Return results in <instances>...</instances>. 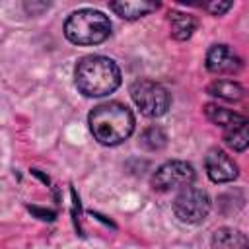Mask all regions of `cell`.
Instances as JSON below:
<instances>
[{"label":"cell","instance_id":"10","mask_svg":"<svg viewBox=\"0 0 249 249\" xmlns=\"http://www.w3.org/2000/svg\"><path fill=\"white\" fill-rule=\"evenodd\" d=\"M212 249H249V239L233 228H220L212 235Z\"/></svg>","mask_w":249,"mask_h":249},{"label":"cell","instance_id":"6","mask_svg":"<svg viewBox=\"0 0 249 249\" xmlns=\"http://www.w3.org/2000/svg\"><path fill=\"white\" fill-rule=\"evenodd\" d=\"M195 181V169L191 163L181 160H171L160 165L152 177V185L156 191H171L189 187Z\"/></svg>","mask_w":249,"mask_h":249},{"label":"cell","instance_id":"16","mask_svg":"<svg viewBox=\"0 0 249 249\" xmlns=\"http://www.w3.org/2000/svg\"><path fill=\"white\" fill-rule=\"evenodd\" d=\"M231 6H233L231 2H208V4H202V8L208 10L212 16H222V14H226Z\"/></svg>","mask_w":249,"mask_h":249},{"label":"cell","instance_id":"12","mask_svg":"<svg viewBox=\"0 0 249 249\" xmlns=\"http://www.w3.org/2000/svg\"><path fill=\"white\" fill-rule=\"evenodd\" d=\"M204 115H206L208 121H212L214 124H220L222 128H226V126H230V124H235V123L247 121L245 115H239V113H235V111H231V109H226V107H220V105H216V103L204 105Z\"/></svg>","mask_w":249,"mask_h":249},{"label":"cell","instance_id":"7","mask_svg":"<svg viewBox=\"0 0 249 249\" xmlns=\"http://www.w3.org/2000/svg\"><path fill=\"white\" fill-rule=\"evenodd\" d=\"M204 165H206L208 177L214 183H228V181H233L237 177V165H235V161L224 150H220V148L208 150L206 160H204Z\"/></svg>","mask_w":249,"mask_h":249},{"label":"cell","instance_id":"9","mask_svg":"<svg viewBox=\"0 0 249 249\" xmlns=\"http://www.w3.org/2000/svg\"><path fill=\"white\" fill-rule=\"evenodd\" d=\"M109 8L124 19H138L142 16H148L150 12H156L160 4L146 0H123V2H111Z\"/></svg>","mask_w":249,"mask_h":249},{"label":"cell","instance_id":"15","mask_svg":"<svg viewBox=\"0 0 249 249\" xmlns=\"http://www.w3.org/2000/svg\"><path fill=\"white\" fill-rule=\"evenodd\" d=\"M140 142H142V146L148 148V150H160V148L165 146L167 136H165V132H163L160 126H150V128H146V130L142 132Z\"/></svg>","mask_w":249,"mask_h":249},{"label":"cell","instance_id":"11","mask_svg":"<svg viewBox=\"0 0 249 249\" xmlns=\"http://www.w3.org/2000/svg\"><path fill=\"white\" fill-rule=\"evenodd\" d=\"M169 25H171V35L177 41H185L193 35L196 29V19L185 12H169Z\"/></svg>","mask_w":249,"mask_h":249},{"label":"cell","instance_id":"13","mask_svg":"<svg viewBox=\"0 0 249 249\" xmlns=\"http://www.w3.org/2000/svg\"><path fill=\"white\" fill-rule=\"evenodd\" d=\"M224 142L235 150V152H243L245 148H249V123H235L224 128Z\"/></svg>","mask_w":249,"mask_h":249},{"label":"cell","instance_id":"3","mask_svg":"<svg viewBox=\"0 0 249 249\" xmlns=\"http://www.w3.org/2000/svg\"><path fill=\"white\" fill-rule=\"evenodd\" d=\"M64 35L74 45H97L111 35V21L99 10L82 8L68 16Z\"/></svg>","mask_w":249,"mask_h":249},{"label":"cell","instance_id":"4","mask_svg":"<svg viewBox=\"0 0 249 249\" xmlns=\"http://www.w3.org/2000/svg\"><path fill=\"white\" fill-rule=\"evenodd\" d=\"M130 97L146 117H161L171 103L169 91L152 80H136L130 86Z\"/></svg>","mask_w":249,"mask_h":249},{"label":"cell","instance_id":"14","mask_svg":"<svg viewBox=\"0 0 249 249\" xmlns=\"http://www.w3.org/2000/svg\"><path fill=\"white\" fill-rule=\"evenodd\" d=\"M206 91L210 95L226 99V101H239L245 95V89L233 80H216L206 88Z\"/></svg>","mask_w":249,"mask_h":249},{"label":"cell","instance_id":"17","mask_svg":"<svg viewBox=\"0 0 249 249\" xmlns=\"http://www.w3.org/2000/svg\"><path fill=\"white\" fill-rule=\"evenodd\" d=\"M247 121H249V111H247Z\"/></svg>","mask_w":249,"mask_h":249},{"label":"cell","instance_id":"5","mask_svg":"<svg viewBox=\"0 0 249 249\" xmlns=\"http://www.w3.org/2000/svg\"><path fill=\"white\" fill-rule=\"evenodd\" d=\"M173 212L185 224H198L210 212V198L198 187H183L173 200Z\"/></svg>","mask_w":249,"mask_h":249},{"label":"cell","instance_id":"8","mask_svg":"<svg viewBox=\"0 0 249 249\" xmlns=\"http://www.w3.org/2000/svg\"><path fill=\"white\" fill-rule=\"evenodd\" d=\"M206 68L212 74H235L241 68V58L228 45H212L206 53Z\"/></svg>","mask_w":249,"mask_h":249},{"label":"cell","instance_id":"2","mask_svg":"<svg viewBox=\"0 0 249 249\" xmlns=\"http://www.w3.org/2000/svg\"><path fill=\"white\" fill-rule=\"evenodd\" d=\"M88 123L93 138L103 146H117L124 142L134 130L132 111L119 101H109L93 107Z\"/></svg>","mask_w":249,"mask_h":249},{"label":"cell","instance_id":"1","mask_svg":"<svg viewBox=\"0 0 249 249\" xmlns=\"http://www.w3.org/2000/svg\"><path fill=\"white\" fill-rule=\"evenodd\" d=\"M74 82L78 91L86 97H103L121 86V70L115 60L107 56L89 54L78 60Z\"/></svg>","mask_w":249,"mask_h":249}]
</instances>
